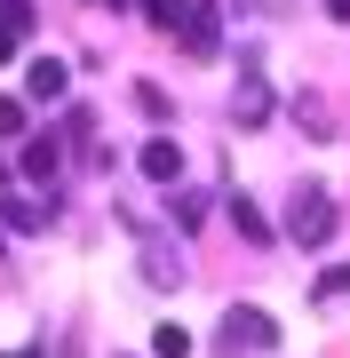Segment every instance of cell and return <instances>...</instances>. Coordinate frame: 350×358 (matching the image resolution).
Returning <instances> with one entry per match:
<instances>
[{"label":"cell","mask_w":350,"mask_h":358,"mask_svg":"<svg viewBox=\"0 0 350 358\" xmlns=\"http://www.w3.org/2000/svg\"><path fill=\"white\" fill-rule=\"evenodd\" d=\"M286 239L295 247H326L335 239V192H326V183H302V192L286 199Z\"/></svg>","instance_id":"cell-1"},{"label":"cell","mask_w":350,"mask_h":358,"mask_svg":"<svg viewBox=\"0 0 350 358\" xmlns=\"http://www.w3.org/2000/svg\"><path fill=\"white\" fill-rule=\"evenodd\" d=\"M279 343V327H271V310H255V303H239L231 319H223V358H255V350H271Z\"/></svg>","instance_id":"cell-2"},{"label":"cell","mask_w":350,"mask_h":358,"mask_svg":"<svg viewBox=\"0 0 350 358\" xmlns=\"http://www.w3.org/2000/svg\"><path fill=\"white\" fill-rule=\"evenodd\" d=\"M175 32H183V56H199V64H207V56L223 48V8H215V0H191Z\"/></svg>","instance_id":"cell-3"},{"label":"cell","mask_w":350,"mask_h":358,"mask_svg":"<svg viewBox=\"0 0 350 358\" xmlns=\"http://www.w3.org/2000/svg\"><path fill=\"white\" fill-rule=\"evenodd\" d=\"M24 176L40 183V192H56V176H64V143H56V136H32L24 143Z\"/></svg>","instance_id":"cell-4"},{"label":"cell","mask_w":350,"mask_h":358,"mask_svg":"<svg viewBox=\"0 0 350 358\" xmlns=\"http://www.w3.org/2000/svg\"><path fill=\"white\" fill-rule=\"evenodd\" d=\"M231 112H239V128H263V120H271V88H263V72H239Z\"/></svg>","instance_id":"cell-5"},{"label":"cell","mask_w":350,"mask_h":358,"mask_svg":"<svg viewBox=\"0 0 350 358\" xmlns=\"http://www.w3.org/2000/svg\"><path fill=\"white\" fill-rule=\"evenodd\" d=\"M64 88H72V72L56 64V56H32V72H24V96H32V103H56Z\"/></svg>","instance_id":"cell-6"},{"label":"cell","mask_w":350,"mask_h":358,"mask_svg":"<svg viewBox=\"0 0 350 358\" xmlns=\"http://www.w3.org/2000/svg\"><path fill=\"white\" fill-rule=\"evenodd\" d=\"M143 176H152V183H175L183 176V143L175 136H152V143H143Z\"/></svg>","instance_id":"cell-7"},{"label":"cell","mask_w":350,"mask_h":358,"mask_svg":"<svg viewBox=\"0 0 350 358\" xmlns=\"http://www.w3.org/2000/svg\"><path fill=\"white\" fill-rule=\"evenodd\" d=\"M0 223H8V231H48L56 223V199H0Z\"/></svg>","instance_id":"cell-8"},{"label":"cell","mask_w":350,"mask_h":358,"mask_svg":"<svg viewBox=\"0 0 350 358\" xmlns=\"http://www.w3.org/2000/svg\"><path fill=\"white\" fill-rule=\"evenodd\" d=\"M143 279H152V287H175V279H183V255H175L168 239H152V247H143Z\"/></svg>","instance_id":"cell-9"},{"label":"cell","mask_w":350,"mask_h":358,"mask_svg":"<svg viewBox=\"0 0 350 358\" xmlns=\"http://www.w3.org/2000/svg\"><path fill=\"white\" fill-rule=\"evenodd\" d=\"M231 223H239V239L271 247V223H263V207H255V199H231Z\"/></svg>","instance_id":"cell-10"},{"label":"cell","mask_w":350,"mask_h":358,"mask_svg":"<svg viewBox=\"0 0 350 358\" xmlns=\"http://www.w3.org/2000/svg\"><path fill=\"white\" fill-rule=\"evenodd\" d=\"M183 8H191V0H143V16H152L159 32H175V24H183Z\"/></svg>","instance_id":"cell-11"},{"label":"cell","mask_w":350,"mask_h":358,"mask_svg":"<svg viewBox=\"0 0 350 358\" xmlns=\"http://www.w3.org/2000/svg\"><path fill=\"white\" fill-rule=\"evenodd\" d=\"M152 350H159V358H191V334H183V327H159Z\"/></svg>","instance_id":"cell-12"},{"label":"cell","mask_w":350,"mask_h":358,"mask_svg":"<svg viewBox=\"0 0 350 358\" xmlns=\"http://www.w3.org/2000/svg\"><path fill=\"white\" fill-rule=\"evenodd\" d=\"M350 294V263H335V271H319V303H342Z\"/></svg>","instance_id":"cell-13"},{"label":"cell","mask_w":350,"mask_h":358,"mask_svg":"<svg viewBox=\"0 0 350 358\" xmlns=\"http://www.w3.org/2000/svg\"><path fill=\"white\" fill-rule=\"evenodd\" d=\"M8 136H24V103H16V96H0V143H8Z\"/></svg>","instance_id":"cell-14"},{"label":"cell","mask_w":350,"mask_h":358,"mask_svg":"<svg viewBox=\"0 0 350 358\" xmlns=\"http://www.w3.org/2000/svg\"><path fill=\"white\" fill-rule=\"evenodd\" d=\"M168 215H175V223H183V231H191V223H199V215H207V207H199V199H191V192H175V199H168Z\"/></svg>","instance_id":"cell-15"},{"label":"cell","mask_w":350,"mask_h":358,"mask_svg":"<svg viewBox=\"0 0 350 358\" xmlns=\"http://www.w3.org/2000/svg\"><path fill=\"white\" fill-rule=\"evenodd\" d=\"M326 16H350V0H326Z\"/></svg>","instance_id":"cell-16"},{"label":"cell","mask_w":350,"mask_h":358,"mask_svg":"<svg viewBox=\"0 0 350 358\" xmlns=\"http://www.w3.org/2000/svg\"><path fill=\"white\" fill-rule=\"evenodd\" d=\"M96 8H128V0H96Z\"/></svg>","instance_id":"cell-17"},{"label":"cell","mask_w":350,"mask_h":358,"mask_svg":"<svg viewBox=\"0 0 350 358\" xmlns=\"http://www.w3.org/2000/svg\"><path fill=\"white\" fill-rule=\"evenodd\" d=\"M8 358H40V350H8Z\"/></svg>","instance_id":"cell-18"}]
</instances>
